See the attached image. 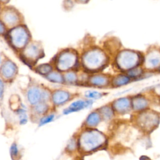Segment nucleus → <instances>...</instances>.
<instances>
[{
  "instance_id": "obj_17",
  "label": "nucleus",
  "mask_w": 160,
  "mask_h": 160,
  "mask_svg": "<svg viewBox=\"0 0 160 160\" xmlns=\"http://www.w3.org/2000/svg\"><path fill=\"white\" fill-rule=\"evenodd\" d=\"M19 118H20V122L21 124H25L27 122V118L26 116L25 111L24 109H20L19 111Z\"/></svg>"
},
{
  "instance_id": "obj_27",
  "label": "nucleus",
  "mask_w": 160,
  "mask_h": 160,
  "mask_svg": "<svg viewBox=\"0 0 160 160\" xmlns=\"http://www.w3.org/2000/svg\"><path fill=\"white\" fill-rule=\"evenodd\" d=\"M141 160H150L148 157H146V156H144V157H141Z\"/></svg>"
},
{
  "instance_id": "obj_26",
  "label": "nucleus",
  "mask_w": 160,
  "mask_h": 160,
  "mask_svg": "<svg viewBox=\"0 0 160 160\" xmlns=\"http://www.w3.org/2000/svg\"><path fill=\"white\" fill-rule=\"evenodd\" d=\"M4 31V28H3V26L2 25V24L0 22V33Z\"/></svg>"
},
{
  "instance_id": "obj_9",
  "label": "nucleus",
  "mask_w": 160,
  "mask_h": 160,
  "mask_svg": "<svg viewBox=\"0 0 160 160\" xmlns=\"http://www.w3.org/2000/svg\"><path fill=\"white\" fill-rule=\"evenodd\" d=\"M15 71L16 67L11 62H6L2 67V73L6 77L12 76Z\"/></svg>"
},
{
  "instance_id": "obj_13",
  "label": "nucleus",
  "mask_w": 160,
  "mask_h": 160,
  "mask_svg": "<svg viewBox=\"0 0 160 160\" xmlns=\"http://www.w3.org/2000/svg\"><path fill=\"white\" fill-rule=\"evenodd\" d=\"M48 78L54 82H61L62 81V78L60 76V74L56 73V72H52L48 76Z\"/></svg>"
},
{
  "instance_id": "obj_12",
  "label": "nucleus",
  "mask_w": 160,
  "mask_h": 160,
  "mask_svg": "<svg viewBox=\"0 0 160 160\" xmlns=\"http://www.w3.org/2000/svg\"><path fill=\"white\" fill-rule=\"evenodd\" d=\"M91 82L96 85H102L105 83L106 79L101 76H94L92 78Z\"/></svg>"
},
{
  "instance_id": "obj_8",
  "label": "nucleus",
  "mask_w": 160,
  "mask_h": 160,
  "mask_svg": "<svg viewBox=\"0 0 160 160\" xmlns=\"http://www.w3.org/2000/svg\"><path fill=\"white\" fill-rule=\"evenodd\" d=\"M68 98V93L64 91H58L53 94V101L57 104H62L66 102Z\"/></svg>"
},
{
  "instance_id": "obj_15",
  "label": "nucleus",
  "mask_w": 160,
  "mask_h": 160,
  "mask_svg": "<svg viewBox=\"0 0 160 160\" xmlns=\"http://www.w3.org/2000/svg\"><path fill=\"white\" fill-rule=\"evenodd\" d=\"M54 114H50L48 116L43 118L40 121V126H42V125H44V124H46L47 123L51 122L54 119Z\"/></svg>"
},
{
  "instance_id": "obj_7",
  "label": "nucleus",
  "mask_w": 160,
  "mask_h": 160,
  "mask_svg": "<svg viewBox=\"0 0 160 160\" xmlns=\"http://www.w3.org/2000/svg\"><path fill=\"white\" fill-rule=\"evenodd\" d=\"M42 94L41 91L36 88H33L31 89L28 94V97L29 101L32 104H35L38 102L40 99L42 98Z\"/></svg>"
},
{
  "instance_id": "obj_6",
  "label": "nucleus",
  "mask_w": 160,
  "mask_h": 160,
  "mask_svg": "<svg viewBox=\"0 0 160 160\" xmlns=\"http://www.w3.org/2000/svg\"><path fill=\"white\" fill-rule=\"evenodd\" d=\"M74 61V55L70 53H65L59 59V66L61 69H66L72 66Z\"/></svg>"
},
{
  "instance_id": "obj_5",
  "label": "nucleus",
  "mask_w": 160,
  "mask_h": 160,
  "mask_svg": "<svg viewBox=\"0 0 160 160\" xmlns=\"http://www.w3.org/2000/svg\"><path fill=\"white\" fill-rule=\"evenodd\" d=\"M92 104L91 101H83V100H79L72 102L67 109H64V113L67 114L72 112H75L78 111H80L84 108H86Z\"/></svg>"
},
{
  "instance_id": "obj_18",
  "label": "nucleus",
  "mask_w": 160,
  "mask_h": 160,
  "mask_svg": "<svg viewBox=\"0 0 160 160\" xmlns=\"http://www.w3.org/2000/svg\"><path fill=\"white\" fill-rule=\"evenodd\" d=\"M10 153L12 156H16L18 154V148L16 143H13L10 148Z\"/></svg>"
},
{
  "instance_id": "obj_22",
  "label": "nucleus",
  "mask_w": 160,
  "mask_h": 160,
  "mask_svg": "<svg viewBox=\"0 0 160 160\" xmlns=\"http://www.w3.org/2000/svg\"><path fill=\"white\" fill-rule=\"evenodd\" d=\"M66 78L68 81H74L76 79V76L72 73H68L66 74Z\"/></svg>"
},
{
  "instance_id": "obj_11",
  "label": "nucleus",
  "mask_w": 160,
  "mask_h": 160,
  "mask_svg": "<svg viewBox=\"0 0 160 160\" xmlns=\"http://www.w3.org/2000/svg\"><path fill=\"white\" fill-rule=\"evenodd\" d=\"M129 106V101L126 99H121L116 102V107L118 110L126 109Z\"/></svg>"
},
{
  "instance_id": "obj_3",
  "label": "nucleus",
  "mask_w": 160,
  "mask_h": 160,
  "mask_svg": "<svg viewBox=\"0 0 160 160\" xmlns=\"http://www.w3.org/2000/svg\"><path fill=\"white\" fill-rule=\"evenodd\" d=\"M138 61L137 56L131 52H124L119 58V63L124 68H129L134 66Z\"/></svg>"
},
{
  "instance_id": "obj_19",
  "label": "nucleus",
  "mask_w": 160,
  "mask_h": 160,
  "mask_svg": "<svg viewBox=\"0 0 160 160\" xmlns=\"http://www.w3.org/2000/svg\"><path fill=\"white\" fill-rule=\"evenodd\" d=\"M159 58L158 56H154L151 57L148 59V62L149 64H151V66H156L159 62Z\"/></svg>"
},
{
  "instance_id": "obj_25",
  "label": "nucleus",
  "mask_w": 160,
  "mask_h": 160,
  "mask_svg": "<svg viewBox=\"0 0 160 160\" xmlns=\"http://www.w3.org/2000/svg\"><path fill=\"white\" fill-rule=\"evenodd\" d=\"M104 114L105 116L108 117V116H110L111 114V111L108 109H105L104 110Z\"/></svg>"
},
{
  "instance_id": "obj_20",
  "label": "nucleus",
  "mask_w": 160,
  "mask_h": 160,
  "mask_svg": "<svg viewBox=\"0 0 160 160\" xmlns=\"http://www.w3.org/2000/svg\"><path fill=\"white\" fill-rule=\"evenodd\" d=\"M128 81H129V79L128 78L124 77V76H121V77L119 78V79H117L116 84L118 85H121L123 84H126Z\"/></svg>"
},
{
  "instance_id": "obj_16",
  "label": "nucleus",
  "mask_w": 160,
  "mask_h": 160,
  "mask_svg": "<svg viewBox=\"0 0 160 160\" xmlns=\"http://www.w3.org/2000/svg\"><path fill=\"white\" fill-rule=\"evenodd\" d=\"M145 104L146 102L144 101V99H138L134 101V107H136L137 109H141L144 107L146 106Z\"/></svg>"
},
{
  "instance_id": "obj_10",
  "label": "nucleus",
  "mask_w": 160,
  "mask_h": 160,
  "mask_svg": "<svg viewBox=\"0 0 160 160\" xmlns=\"http://www.w3.org/2000/svg\"><path fill=\"white\" fill-rule=\"evenodd\" d=\"M99 121V116L98 114L91 113L87 119V124L89 126H96Z\"/></svg>"
},
{
  "instance_id": "obj_23",
  "label": "nucleus",
  "mask_w": 160,
  "mask_h": 160,
  "mask_svg": "<svg viewBox=\"0 0 160 160\" xmlns=\"http://www.w3.org/2000/svg\"><path fill=\"white\" fill-rule=\"evenodd\" d=\"M39 70L41 71L42 72L46 73L50 70V67L49 66H42Z\"/></svg>"
},
{
  "instance_id": "obj_24",
  "label": "nucleus",
  "mask_w": 160,
  "mask_h": 160,
  "mask_svg": "<svg viewBox=\"0 0 160 160\" xmlns=\"http://www.w3.org/2000/svg\"><path fill=\"white\" fill-rule=\"evenodd\" d=\"M3 89H4V86L2 81L0 79V98L2 96L3 93Z\"/></svg>"
},
{
  "instance_id": "obj_4",
  "label": "nucleus",
  "mask_w": 160,
  "mask_h": 160,
  "mask_svg": "<svg viewBox=\"0 0 160 160\" xmlns=\"http://www.w3.org/2000/svg\"><path fill=\"white\" fill-rule=\"evenodd\" d=\"M11 36L14 44L18 46H23L27 39V33L21 28L16 29L13 31Z\"/></svg>"
},
{
  "instance_id": "obj_14",
  "label": "nucleus",
  "mask_w": 160,
  "mask_h": 160,
  "mask_svg": "<svg viewBox=\"0 0 160 160\" xmlns=\"http://www.w3.org/2000/svg\"><path fill=\"white\" fill-rule=\"evenodd\" d=\"M85 96L89 98H99L101 97V94L96 91H87Z\"/></svg>"
},
{
  "instance_id": "obj_1",
  "label": "nucleus",
  "mask_w": 160,
  "mask_h": 160,
  "mask_svg": "<svg viewBox=\"0 0 160 160\" xmlns=\"http://www.w3.org/2000/svg\"><path fill=\"white\" fill-rule=\"evenodd\" d=\"M104 137L96 131L84 134L81 139V145L85 151H90L101 146L104 142Z\"/></svg>"
},
{
  "instance_id": "obj_2",
  "label": "nucleus",
  "mask_w": 160,
  "mask_h": 160,
  "mask_svg": "<svg viewBox=\"0 0 160 160\" xmlns=\"http://www.w3.org/2000/svg\"><path fill=\"white\" fill-rule=\"evenodd\" d=\"M102 58L103 57L99 52L94 51L89 52L85 56L84 61L89 66L96 67L102 62Z\"/></svg>"
},
{
  "instance_id": "obj_21",
  "label": "nucleus",
  "mask_w": 160,
  "mask_h": 160,
  "mask_svg": "<svg viewBox=\"0 0 160 160\" xmlns=\"http://www.w3.org/2000/svg\"><path fill=\"white\" fill-rule=\"evenodd\" d=\"M46 106L45 104H39L36 106V110L39 112H42L46 111Z\"/></svg>"
}]
</instances>
